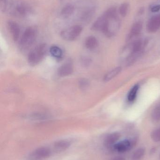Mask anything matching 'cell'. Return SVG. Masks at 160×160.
<instances>
[{"label": "cell", "instance_id": "6da1fadb", "mask_svg": "<svg viewBox=\"0 0 160 160\" xmlns=\"http://www.w3.org/2000/svg\"><path fill=\"white\" fill-rule=\"evenodd\" d=\"M47 52L46 44H40L37 46L28 54V61L29 64L32 66L38 64L44 59Z\"/></svg>", "mask_w": 160, "mask_h": 160}, {"label": "cell", "instance_id": "7a4b0ae2", "mask_svg": "<svg viewBox=\"0 0 160 160\" xmlns=\"http://www.w3.org/2000/svg\"><path fill=\"white\" fill-rule=\"evenodd\" d=\"M36 37V32L33 27H29L24 31L19 42V47L23 50L29 49L34 42Z\"/></svg>", "mask_w": 160, "mask_h": 160}, {"label": "cell", "instance_id": "3957f363", "mask_svg": "<svg viewBox=\"0 0 160 160\" xmlns=\"http://www.w3.org/2000/svg\"><path fill=\"white\" fill-rule=\"evenodd\" d=\"M137 142L138 139L137 138L126 139L116 143L112 149L118 153H126L132 149L137 144Z\"/></svg>", "mask_w": 160, "mask_h": 160}, {"label": "cell", "instance_id": "277c9868", "mask_svg": "<svg viewBox=\"0 0 160 160\" xmlns=\"http://www.w3.org/2000/svg\"><path fill=\"white\" fill-rule=\"evenodd\" d=\"M82 28L80 25H74L62 31L61 36L64 40L73 41L76 39L80 34Z\"/></svg>", "mask_w": 160, "mask_h": 160}, {"label": "cell", "instance_id": "5b68a950", "mask_svg": "<svg viewBox=\"0 0 160 160\" xmlns=\"http://www.w3.org/2000/svg\"><path fill=\"white\" fill-rule=\"evenodd\" d=\"M51 151L46 147L39 148L33 151L27 157L26 160H43L50 156Z\"/></svg>", "mask_w": 160, "mask_h": 160}, {"label": "cell", "instance_id": "8992f818", "mask_svg": "<svg viewBox=\"0 0 160 160\" xmlns=\"http://www.w3.org/2000/svg\"><path fill=\"white\" fill-rule=\"evenodd\" d=\"M147 30L149 33H155L160 28V14L151 17L147 22Z\"/></svg>", "mask_w": 160, "mask_h": 160}, {"label": "cell", "instance_id": "52a82bcc", "mask_svg": "<svg viewBox=\"0 0 160 160\" xmlns=\"http://www.w3.org/2000/svg\"><path fill=\"white\" fill-rule=\"evenodd\" d=\"M108 20V17L103 13L94 22L91 29L93 31H100L104 33L107 28Z\"/></svg>", "mask_w": 160, "mask_h": 160}, {"label": "cell", "instance_id": "ba28073f", "mask_svg": "<svg viewBox=\"0 0 160 160\" xmlns=\"http://www.w3.org/2000/svg\"><path fill=\"white\" fill-rule=\"evenodd\" d=\"M121 137V134L118 132H114L109 134L105 137L104 145L106 148L112 149L114 146L118 142Z\"/></svg>", "mask_w": 160, "mask_h": 160}, {"label": "cell", "instance_id": "9c48e42d", "mask_svg": "<svg viewBox=\"0 0 160 160\" xmlns=\"http://www.w3.org/2000/svg\"><path fill=\"white\" fill-rule=\"evenodd\" d=\"M142 28L143 23L142 21H137L133 23L127 37V40L130 41L138 36L141 34Z\"/></svg>", "mask_w": 160, "mask_h": 160}, {"label": "cell", "instance_id": "30bf717a", "mask_svg": "<svg viewBox=\"0 0 160 160\" xmlns=\"http://www.w3.org/2000/svg\"><path fill=\"white\" fill-rule=\"evenodd\" d=\"M8 27L10 33L12 35L13 40L15 41H17L18 39L20 32L18 25L15 22L10 21L8 22Z\"/></svg>", "mask_w": 160, "mask_h": 160}, {"label": "cell", "instance_id": "8fae6325", "mask_svg": "<svg viewBox=\"0 0 160 160\" xmlns=\"http://www.w3.org/2000/svg\"><path fill=\"white\" fill-rule=\"evenodd\" d=\"M73 71V65L70 63H66L61 66L57 70L58 75L61 77H66L72 74Z\"/></svg>", "mask_w": 160, "mask_h": 160}, {"label": "cell", "instance_id": "7c38bea8", "mask_svg": "<svg viewBox=\"0 0 160 160\" xmlns=\"http://www.w3.org/2000/svg\"><path fill=\"white\" fill-rule=\"evenodd\" d=\"M70 145V142L66 140L58 141L54 143V150L57 152H62L68 148Z\"/></svg>", "mask_w": 160, "mask_h": 160}, {"label": "cell", "instance_id": "4fadbf2b", "mask_svg": "<svg viewBox=\"0 0 160 160\" xmlns=\"http://www.w3.org/2000/svg\"><path fill=\"white\" fill-rule=\"evenodd\" d=\"M121 70H122L121 67H117L113 69L112 70L109 71L104 76V78H103L104 82H109V81L113 79L114 78H115L116 76H117L120 73Z\"/></svg>", "mask_w": 160, "mask_h": 160}, {"label": "cell", "instance_id": "5bb4252c", "mask_svg": "<svg viewBox=\"0 0 160 160\" xmlns=\"http://www.w3.org/2000/svg\"><path fill=\"white\" fill-rule=\"evenodd\" d=\"M139 85L136 84L132 87L128 94L127 100L129 102H132L135 100L137 98V94L139 89Z\"/></svg>", "mask_w": 160, "mask_h": 160}, {"label": "cell", "instance_id": "9a60e30c", "mask_svg": "<svg viewBox=\"0 0 160 160\" xmlns=\"http://www.w3.org/2000/svg\"><path fill=\"white\" fill-rule=\"evenodd\" d=\"M85 46L88 49L90 50L95 49L98 46L97 39L95 37H89L85 40Z\"/></svg>", "mask_w": 160, "mask_h": 160}, {"label": "cell", "instance_id": "2e32d148", "mask_svg": "<svg viewBox=\"0 0 160 160\" xmlns=\"http://www.w3.org/2000/svg\"><path fill=\"white\" fill-rule=\"evenodd\" d=\"M16 14L21 16H24L27 14L29 10L27 6L23 3H19L16 5L15 11Z\"/></svg>", "mask_w": 160, "mask_h": 160}, {"label": "cell", "instance_id": "e0dca14e", "mask_svg": "<svg viewBox=\"0 0 160 160\" xmlns=\"http://www.w3.org/2000/svg\"><path fill=\"white\" fill-rule=\"evenodd\" d=\"M74 11V7L70 4L65 6L61 11V15L64 18H68L70 17Z\"/></svg>", "mask_w": 160, "mask_h": 160}, {"label": "cell", "instance_id": "ac0fdd59", "mask_svg": "<svg viewBox=\"0 0 160 160\" xmlns=\"http://www.w3.org/2000/svg\"><path fill=\"white\" fill-rule=\"evenodd\" d=\"M146 150L144 148H140L136 149L131 157V160H141L142 159L145 154Z\"/></svg>", "mask_w": 160, "mask_h": 160}, {"label": "cell", "instance_id": "d6986e66", "mask_svg": "<svg viewBox=\"0 0 160 160\" xmlns=\"http://www.w3.org/2000/svg\"><path fill=\"white\" fill-rule=\"evenodd\" d=\"M50 52L52 56L55 58H60L63 55V51L61 49L57 46H54L51 47L49 49Z\"/></svg>", "mask_w": 160, "mask_h": 160}, {"label": "cell", "instance_id": "ffe728a7", "mask_svg": "<svg viewBox=\"0 0 160 160\" xmlns=\"http://www.w3.org/2000/svg\"><path fill=\"white\" fill-rule=\"evenodd\" d=\"M129 7V5L128 3L125 2L123 3L120 5L119 7V14L122 16V17H125L127 15L128 12Z\"/></svg>", "mask_w": 160, "mask_h": 160}, {"label": "cell", "instance_id": "44dd1931", "mask_svg": "<svg viewBox=\"0 0 160 160\" xmlns=\"http://www.w3.org/2000/svg\"><path fill=\"white\" fill-rule=\"evenodd\" d=\"M152 119L154 121H158L160 120V102L154 108L151 115Z\"/></svg>", "mask_w": 160, "mask_h": 160}, {"label": "cell", "instance_id": "7402d4cb", "mask_svg": "<svg viewBox=\"0 0 160 160\" xmlns=\"http://www.w3.org/2000/svg\"><path fill=\"white\" fill-rule=\"evenodd\" d=\"M151 138L154 142H160V128L156 129L151 132Z\"/></svg>", "mask_w": 160, "mask_h": 160}, {"label": "cell", "instance_id": "603a6c76", "mask_svg": "<svg viewBox=\"0 0 160 160\" xmlns=\"http://www.w3.org/2000/svg\"><path fill=\"white\" fill-rule=\"evenodd\" d=\"M90 85L89 81L85 78H82L79 82V85L80 88L82 89H86Z\"/></svg>", "mask_w": 160, "mask_h": 160}, {"label": "cell", "instance_id": "cb8c5ba5", "mask_svg": "<svg viewBox=\"0 0 160 160\" xmlns=\"http://www.w3.org/2000/svg\"><path fill=\"white\" fill-rule=\"evenodd\" d=\"M94 12H95V9H91L88 10V12H86L83 16L82 19L85 21H87V19H88V20H89L93 17L94 14Z\"/></svg>", "mask_w": 160, "mask_h": 160}, {"label": "cell", "instance_id": "d4e9b609", "mask_svg": "<svg viewBox=\"0 0 160 160\" xmlns=\"http://www.w3.org/2000/svg\"><path fill=\"white\" fill-rule=\"evenodd\" d=\"M81 62L84 66H87L89 65L90 63H91V59H89V58H87V57H85V58H82Z\"/></svg>", "mask_w": 160, "mask_h": 160}, {"label": "cell", "instance_id": "484cf974", "mask_svg": "<svg viewBox=\"0 0 160 160\" xmlns=\"http://www.w3.org/2000/svg\"><path fill=\"white\" fill-rule=\"evenodd\" d=\"M150 10L152 12H158L160 10V4L154 5L150 7Z\"/></svg>", "mask_w": 160, "mask_h": 160}, {"label": "cell", "instance_id": "4316f807", "mask_svg": "<svg viewBox=\"0 0 160 160\" xmlns=\"http://www.w3.org/2000/svg\"><path fill=\"white\" fill-rule=\"evenodd\" d=\"M1 8L3 11H5L6 9L7 0H1Z\"/></svg>", "mask_w": 160, "mask_h": 160}, {"label": "cell", "instance_id": "83f0119b", "mask_svg": "<svg viewBox=\"0 0 160 160\" xmlns=\"http://www.w3.org/2000/svg\"><path fill=\"white\" fill-rule=\"evenodd\" d=\"M109 160H126V159L122 157H116Z\"/></svg>", "mask_w": 160, "mask_h": 160}, {"label": "cell", "instance_id": "f1b7e54d", "mask_svg": "<svg viewBox=\"0 0 160 160\" xmlns=\"http://www.w3.org/2000/svg\"><path fill=\"white\" fill-rule=\"evenodd\" d=\"M159 159H160V155H159Z\"/></svg>", "mask_w": 160, "mask_h": 160}]
</instances>
